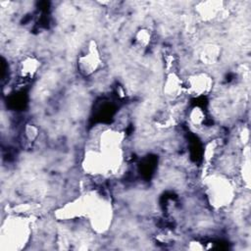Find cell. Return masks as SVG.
Segmentation results:
<instances>
[{"label":"cell","mask_w":251,"mask_h":251,"mask_svg":"<svg viewBox=\"0 0 251 251\" xmlns=\"http://www.w3.org/2000/svg\"><path fill=\"white\" fill-rule=\"evenodd\" d=\"M31 234L29 221L24 216H9L2 223V249H21L28 242Z\"/></svg>","instance_id":"1"},{"label":"cell","mask_w":251,"mask_h":251,"mask_svg":"<svg viewBox=\"0 0 251 251\" xmlns=\"http://www.w3.org/2000/svg\"><path fill=\"white\" fill-rule=\"evenodd\" d=\"M205 193L211 206L222 209L228 206L234 198V186L226 176L214 174L205 178Z\"/></svg>","instance_id":"2"},{"label":"cell","mask_w":251,"mask_h":251,"mask_svg":"<svg viewBox=\"0 0 251 251\" xmlns=\"http://www.w3.org/2000/svg\"><path fill=\"white\" fill-rule=\"evenodd\" d=\"M184 90L187 95L199 98L209 95L214 87L213 76L204 71L189 74L184 79Z\"/></svg>","instance_id":"3"},{"label":"cell","mask_w":251,"mask_h":251,"mask_svg":"<svg viewBox=\"0 0 251 251\" xmlns=\"http://www.w3.org/2000/svg\"><path fill=\"white\" fill-rule=\"evenodd\" d=\"M102 65V57L95 40H89L77 58L78 71L83 75H91Z\"/></svg>","instance_id":"4"},{"label":"cell","mask_w":251,"mask_h":251,"mask_svg":"<svg viewBox=\"0 0 251 251\" xmlns=\"http://www.w3.org/2000/svg\"><path fill=\"white\" fill-rule=\"evenodd\" d=\"M183 92H185L183 79L175 72L169 73L163 83L164 96L169 100H176L179 98Z\"/></svg>","instance_id":"5"},{"label":"cell","mask_w":251,"mask_h":251,"mask_svg":"<svg viewBox=\"0 0 251 251\" xmlns=\"http://www.w3.org/2000/svg\"><path fill=\"white\" fill-rule=\"evenodd\" d=\"M40 66L41 62L38 58L32 55H26L23 57L18 64V74L25 80L32 79L39 72Z\"/></svg>","instance_id":"6"},{"label":"cell","mask_w":251,"mask_h":251,"mask_svg":"<svg viewBox=\"0 0 251 251\" xmlns=\"http://www.w3.org/2000/svg\"><path fill=\"white\" fill-rule=\"evenodd\" d=\"M196 13L198 17L205 22H210L219 17L224 9L222 1H205L196 5Z\"/></svg>","instance_id":"7"},{"label":"cell","mask_w":251,"mask_h":251,"mask_svg":"<svg viewBox=\"0 0 251 251\" xmlns=\"http://www.w3.org/2000/svg\"><path fill=\"white\" fill-rule=\"evenodd\" d=\"M220 56H221V48L219 45L215 43L205 44L199 52L200 61L206 65L215 64L219 60Z\"/></svg>","instance_id":"8"},{"label":"cell","mask_w":251,"mask_h":251,"mask_svg":"<svg viewBox=\"0 0 251 251\" xmlns=\"http://www.w3.org/2000/svg\"><path fill=\"white\" fill-rule=\"evenodd\" d=\"M151 40H152V34L148 28L141 27L134 34V43L139 48H142V49L146 48L150 44Z\"/></svg>","instance_id":"9"},{"label":"cell","mask_w":251,"mask_h":251,"mask_svg":"<svg viewBox=\"0 0 251 251\" xmlns=\"http://www.w3.org/2000/svg\"><path fill=\"white\" fill-rule=\"evenodd\" d=\"M188 120L189 123L194 126H201L206 120V114L200 107H193L188 112Z\"/></svg>","instance_id":"10"}]
</instances>
